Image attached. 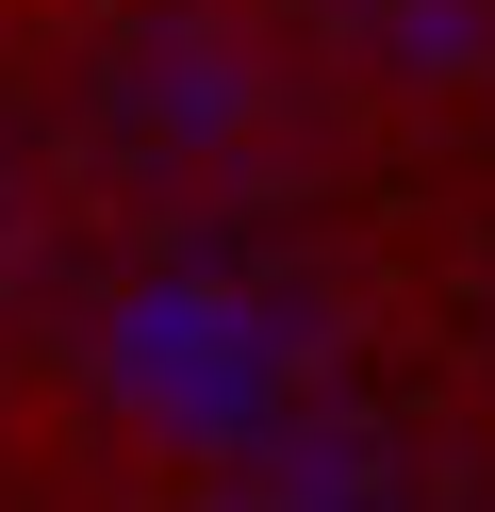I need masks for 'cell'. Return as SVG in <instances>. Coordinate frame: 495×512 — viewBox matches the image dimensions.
<instances>
[{
    "label": "cell",
    "mask_w": 495,
    "mask_h": 512,
    "mask_svg": "<svg viewBox=\"0 0 495 512\" xmlns=\"http://www.w3.org/2000/svg\"><path fill=\"white\" fill-rule=\"evenodd\" d=\"M363 34H380L396 67L462 83V67H495V0H363Z\"/></svg>",
    "instance_id": "6da1fadb"
}]
</instances>
